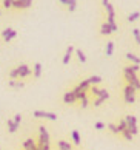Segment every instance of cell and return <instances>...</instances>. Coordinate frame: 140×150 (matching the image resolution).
Listing matches in <instances>:
<instances>
[{
	"instance_id": "6da1fadb",
	"label": "cell",
	"mask_w": 140,
	"mask_h": 150,
	"mask_svg": "<svg viewBox=\"0 0 140 150\" xmlns=\"http://www.w3.org/2000/svg\"><path fill=\"white\" fill-rule=\"evenodd\" d=\"M123 73H125V79L128 82V85H131L134 90H140V79L130 67H125V68H123Z\"/></svg>"
},
{
	"instance_id": "7a4b0ae2",
	"label": "cell",
	"mask_w": 140,
	"mask_h": 150,
	"mask_svg": "<svg viewBox=\"0 0 140 150\" xmlns=\"http://www.w3.org/2000/svg\"><path fill=\"white\" fill-rule=\"evenodd\" d=\"M125 121H126V130L130 132L132 136L137 135V133H139V129H137V119H136V116L128 115L126 118H125Z\"/></svg>"
},
{
	"instance_id": "3957f363",
	"label": "cell",
	"mask_w": 140,
	"mask_h": 150,
	"mask_svg": "<svg viewBox=\"0 0 140 150\" xmlns=\"http://www.w3.org/2000/svg\"><path fill=\"white\" fill-rule=\"evenodd\" d=\"M32 116L37 119H49V121H57V115L52 113V112H42V110H36L32 112Z\"/></svg>"
},
{
	"instance_id": "277c9868",
	"label": "cell",
	"mask_w": 140,
	"mask_h": 150,
	"mask_svg": "<svg viewBox=\"0 0 140 150\" xmlns=\"http://www.w3.org/2000/svg\"><path fill=\"white\" fill-rule=\"evenodd\" d=\"M123 96H125V101L128 104H134V101H136V90L131 85H126L123 88Z\"/></svg>"
},
{
	"instance_id": "5b68a950",
	"label": "cell",
	"mask_w": 140,
	"mask_h": 150,
	"mask_svg": "<svg viewBox=\"0 0 140 150\" xmlns=\"http://www.w3.org/2000/svg\"><path fill=\"white\" fill-rule=\"evenodd\" d=\"M22 147H23V150H37V144L32 138H28V139L23 141Z\"/></svg>"
},
{
	"instance_id": "8992f818",
	"label": "cell",
	"mask_w": 140,
	"mask_h": 150,
	"mask_svg": "<svg viewBox=\"0 0 140 150\" xmlns=\"http://www.w3.org/2000/svg\"><path fill=\"white\" fill-rule=\"evenodd\" d=\"M76 101H77V98H76V94L72 93V90L71 91H66L63 94V102L65 104H74Z\"/></svg>"
},
{
	"instance_id": "52a82bcc",
	"label": "cell",
	"mask_w": 140,
	"mask_h": 150,
	"mask_svg": "<svg viewBox=\"0 0 140 150\" xmlns=\"http://www.w3.org/2000/svg\"><path fill=\"white\" fill-rule=\"evenodd\" d=\"M108 98H109V93L105 90V91H103V93H102V94H100V96L96 99V101H94V107H100V105H102V102H105Z\"/></svg>"
},
{
	"instance_id": "ba28073f",
	"label": "cell",
	"mask_w": 140,
	"mask_h": 150,
	"mask_svg": "<svg viewBox=\"0 0 140 150\" xmlns=\"http://www.w3.org/2000/svg\"><path fill=\"white\" fill-rule=\"evenodd\" d=\"M17 71H19V77H26V76L31 74V70L28 68V65H25V64L17 67Z\"/></svg>"
},
{
	"instance_id": "9c48e42d",
	"label": "cell",
	"mask_w": 140,
	"mask_h": 150,
	"mask_svg": "<svg viewBox=\"0 0 140 150\" xmlns=\"http://www.w3.org/2000/svg\"><path fill=\"white\" fill-rule=\"evenodd\" d=\"M38 132H40V136L45 139V142L49 144V133H48V130H46V127L40 125V127H38Z\"/></svg>"
},
{
	"instance_id": "30bf717a",
	"label": "cell",
	"mask_w": 140,
	"mask_h": 150,
	"mask_svg": "<svg viewBox=\"0 0 140 150\" xmlns=\"http://www.w3.org/2000/svg\"><path fill=\"white\" fill-rule=\"evenodd\" d=\"M71 138H72V142L76 144V146H80L82 144V138H80V133L77 130H72L71 132Z\"/></svg>"
},
{
	"instance_id": "8fae6325",
	"label": "cell",
	"mask_w": 140,
	"mask_h": 150,
	"mask_svg": "<svg viewBox=\"0 0 140 150\" xmlns=\"http://www.w3.org/2000/svg\"><path fill=\"white\" fill-rule=\"evenodd\" d=\"M6 127H8V132L9 133H15V132H17V129H19V125L15 124L13 119H8L6 121Z\"/></svg>"
},
{
	"instance_id": "7c38bea8",
	"label": "cell",
	"mask_w": 140,
	"mask_h": 150,
	"mask_svg": "<svg viewBox=\"0 0 140 150\" xmlns=\"http://www.w3.org/2000/svg\"><path fill=\"white\" fill-rule=\"evenodd\" d=\"M126 59L132 62V65H140V57L136 56V54H131V53H126Z\"/></svg>"
},
{
	"instance_id": "4fadbf2b",
	"label": "cell",
	"mask_w": 140,
	"mask_h": 150,
	"mask_svg": "<svg viewBox=\"0 0 140 150\" xmlns=\"http://www.w3.org/2000/svg\"><path fill=\"white\" fill-rule=\"evenodd\" d=\"M72 53H74V47H72V45H69V47H68V50H66V54H65V57H63V64H65V65L69 62V59H71V56H72Z\"/></svg>"
},
{
	"instance_id": "5bb4252c",
	"label": "cell",
	"mask_w": 140,
	"mask_h": 150,
	"mask_svg": "<svg viewBox=\"0 0 140 150\" xmlns=\"http://www.w3.org/2000/svg\"><path fill=\"white\" fill-rule=\"evenodd\" d=\"M88 81V84L91 85V87H96L97 84H100V82H102V77L100 76H91L89 77V79H86Z\"/></svg>"
},
{
	"instance_id": "9a60e30c",
	"label": "cell",
	"mask_w": 140,
	"mask_h": 150,
	"mask_svg": "<svg viewBox=\"0 0 140 150\" xmlns=\"http://www.w3.org/2000/svg\"><path fill=\"white\" fill-rule=\"evenodd\" d=\"M77 87H79V90H80V91H86V90H89V88H91V85L88 84V81H86V79H83Z\"/></svg>"
},
{
	"instance_id": "2e32d148",
	"label": "cell",
	"mask_w": 140,
	"mask_h": 150,
	"mask_svg": "<svg viewBox=\"0 0 140 150\" xmlns=\"http://www.w3.org/2000/svg\"><path fill=\"white\" fill-rule=\"evenodd\" d=\"M8 85L9 87H13V88H23V82H22V81H9L8 82Z\"/></svg>"
},
{
	"instance_id": "e0dca14e",
	"label": "cell",
	"mask_w": 140,
	"mask_h": 150,
	"mask_svg": "<svg viewBox=\"0 0 140 150\" xmlns=\"http://www.w3.org/2000/svg\"><path fill=\"white\" fill-rule=\"evenodd\" d=\"M100 33H102L103 36H108V34H111V28H109V25L106 23V22L102 25V28H100Z\"/></svg>"
},
{
	"instance_id": "ac0fdd59",
	"label": "cell",
	"mask_w": 140,
	"mask_h": 150,
	"mask_svg": "<svg viewBox=\"0 0 140 150\" xmlns=\"http://www.w3.org/2000/svg\"><path fill=\"white\" fill-rule=\"evenodd\" d=\"M106 11H108V17H116V13H114V6L111 3H106L105 5Z\"/></svg>"
},
{
	"instance_id": "d6986e66",
	"label": "cell",
	"mask_w": 140,
	"mask_h": 150,
	"mask_svg": "<svg viewBox=\"0 0 140 150\" xmlns=\"http://www.w3.org/2000/svg\"><path fill=\"white\" fill-rule=\"evenodd\" d=\"M40 74H42V65L40 64H36L34 65V77H36V79H38Z\"/></svg>"
},
{
	"instance_id": "ffe728a7",
	"label": "cell",
	"mask_w": 140,
	"mask_h": 150,
	"mask_svg": "<svg viewBox=\"0 0 140 150\" xmlns=\"http://www.w3.org/2000/svg\"><path fill=\"white\" fill-rule=\"evenodd\" d=\"M114 51V42H108L106 43V56H111Z\"/></svg>"
},
{
	"instance_id": "44dd1931",
	"label": "cell",
	"mask_w": 140,
	"mask_h": 150,
	"mask_svg": "<svg viewBox=\"0 0 140 150\" xmlns=\"http://www.w3.org/2000/svg\"><path fill=\"white\" fill-rule=\"evenodd\" d=\"M76 8H77V0H68V9H69V13L76 11Z\"/></svg>"
},
{
	"instance_id": "7402d4cb",
	"label": "cell",
	"mask_w": 140,
	"mask_h": 150,
	"mask_svg": "<svg viewBox=\"0 0 140 150\" xmlns=\"http://www.w3.org/2000/svg\"><path fill=\"white\" fill-rule=\"evenodd\" d=\"M117 129H119V133L125 132V130H126V121H125V119H122V121L119 122V125H117Z\"/></svg>"
},
{
	"instance_id": "603a6c76",
	"label": "cell",
	"mask_w": 140,
	"mask_h": 150,
	"mask_svg": "<svg viewBox=\"0 0 140 150\" xmlns=\"http://www.w3.org/2000/svg\"><path fill=\"white\" fill-rule=\"evenodd\" d=\"M139 17H140V13H139V11H136V13H131L130 16H128V20L134 22V20H137Z\"/></svg>"
},
{
	"instance_id": "cb8c5ba5",
	"label": "cell",
	"mask_w": 140,
	"mask_h": 150,
	"mask_svg": "<svg viewBox=\"0 0 140 150\" xmlns=\"http://www.w3.org/2000/svg\"><path fill=\"white\" fill-rule=\"evenodd\" d=\"M76 54H77V57H79V60H80L82 64H83V62H86V56L82 53V50H77V51H76Z\"/></svg>"
},
{
	"instance_id": "d4e9b609",
	"label": "cell",
	"mask_w": 140,
	"mask_h": 150,
	"mask_svg": "<svg viewBox=\"0 0 140 150\" xmlns=\"http://www.w3.org/2000/svg\"><path fill=\"white\" fill-rule=\"evenodd\" d=\"M103 91H105V90H100V88H97V87H91V93L94 94V96H97V98H99Z\"/></svg>"
},
{
	"instance_id": "484cf974",
	"label": "cell",
	"mask_w": 140,
	"mask_h": 150,
	"mask_svg": "<svg viewBox=\"0 0 140 150\" xmlns=\"http://www.w3.org/2000/svg\"><path fill=\"white\" fill-rule=\"evenodd\" d=\"M15 36H17V33H15V31L13 30V31H11V33H9V34H8L6 37H5V42H11V40H13V39H14Z\"/></svg>"
},
{
	"instance_id": "4316f807",
	"label": "cell",
	"mask_w": 140,
	"mask_h": 150,
	"mask_svg": "<svg viewBox=\"0 0 140 150\" xmlns=\"http://www.w3.org/2000/svg\"><path fill=\"white\" fill-rule=\"evenodd\" d=\"M132 34H134V37H136V42L140 45V30H139V28L132 30Z\"/></svg>"
},
{
	"instance_id": "83f0119b",
	"label": "cell",
	"mask_w": 140,
	"mask_h": 150,
	"mask_svg": "<svg viewBox=\"0 0 140 150\" xmlns=\"http://www.w3.org/2000/svg\"><path fill=\"white\" fill-rule=\"evenodd\" d=\"M9 77H11V81H13V79H17V77H19V71H17V68L9 71Z\"/></svg>"
},
{
	"instance_id": "f1b7e54d",
	"label": "cell",
	"mask_w": 140,
	"mask_h": 150,
	"mask_svg": "<svg viewBox=\"0 0 140 150\" xmlns=\"http://www.w3.org/2000/svg\"><path fill=\"white\" fill-rule=\"evenodd\" d=\"M94 129H96V130H103L105 124H103V122H96V124H94Z\"/></svg>"
},
{
	"instance_id": "f546056e",
	"label": "cell",
	"mask_w": 140,
	"mask_h": 150,
	"mask_svg": "<svg viewBox=\"0 0 140 150\" xmlns=\"http://www.w3.org/2000/svg\"><path fill=\"white\" fill-rule=\"evenodd\" d=\"M123 133V136H125V139H128V141H132V135L128 130H125V132H122Z\"/></svg>"
},
{
	"instance_id": "4dcf8cb0",
	"label": "cell",
	"mask_w": 140,
	"mask_h": 150,
	"mask_svg": "<svg viewBox=\"0 0 140 150\" xmlns=\"http://www.w3.org/2000/svg\"><path fill=\"white\" fill-rule=\"evenodd\" d=\"M13 121H14L17 125H20V122H22V115H20V113H17V115L14 116V119H13Z\"/></svg>"
},
{
	"instance_id": "1f68e13d",
	"label": "cell",
	"mask_w": 140,
	"mask_h": 150,
	"mask_svg": "<svg viewBox=\"0 0 140 150\" xmlns=\"http://www.w3.org/2000/svg\"><path fill=\"white\" fill-rule=\"evenodd\" d=\"M108 129L113 132V133H119V129H117L116 124H108Z\"/></svg>"
},
{
	"instance_id": "d6a6232c",
	"label": "cell",
	"mask_w": 140,
	"mask_h": 150,
	"mask_svg": "<svg viewBox=\"0 0 140 150\" xmlns=\"http://www.w3.org/2000/svg\"><path fill=\"white\" fill-rule=\"evenodd\" d=\"M88 104H89V102H88V98H83L82 101H80V105H82V108H86V107H88Z\"/></svg>"
},
{
	"instance_id": "836d02e7",
	"label": "cell",
	"mask_w": 140,
	"mask_h": 150,
	"mask_svg": "<svg viewBox=\"0 0 140 150\" xmlns=\"http://www.w3.org/2000/svg\"><path fill=\"white\" fill-rule=\"evenodd\" d=\"M3 6L8 9V8H11V6H13V2H9V0H5V2H3Z\"/></svg>"
},
{
	"instance_id": "e575fe53",
	"label": "cell",
	"mask_w": 140,
	"mask_h": 150,
	"mask_svg": "<svg viewBox=\"0 0 140 150\" xmlns=\"http://www.w3.org/2000/svg\"><path fill=\"white\" fill-rule=\"evenodd\" d=\"M11 31H13V30H11V28H8V30H5V31L2 33V36H3V37H6V36L9 34V33H11Z\"/></svg>"
},
{
	"instance_id": "d590c367",
	"label": "cell",
	"mask_w": 140,
	"mask_h": 150,
	"mask_svg": "<svg viewBox=\"0 0 140 150\" xmlns=\"http://www.w3.org/2000/svg\"><path fill=\"white\" fill-rule=\"evenodd\" d=\"M32 5V0H25V8H29Z\"/></svg>"
},
{
	"instance_id": "8d00e7d4",
	"label": "cell",
	"mask_w": 140,
	"mask_h": 150,
	"mask_svg": "<svg viewBox=\"0 0 140 150\" xmlns=\"http://www.w3.org/2000/svg\"><path fill=\"white\" fill-rule=\"evenodd\" d=\"M60 3H63V5H68V0H59Z\"/></svg>"
},
{
	"instance_id": "74e56055",
	"label": "cell",
	"mask_w": 140,
	"mask_h": 150,
	"mask_svg": "<svg viewBox=\"0 0 140 150\" xmlns=\"http://www.w3.org/2000/svg\"><path fill=\"white\" fill-rule=\"evenodd\" d=\"M106 3H109V0H102V5H103V6H105Z\"/></svg>"
},
{
	"instance_id": "f35d334b",
	"label": "cell",
	"mask_w": 140,
	"mask_h": 150,
	"mask_svg": "<svg viewBox=\"0 0 140 150\" xmlns=\"http://www.w3.org/2000/svg\"><path fill=\"white\" fill-rule=\"evenodd\" d=\"M9 2H13V0H9Z\"/></svg>"
},
{
	"instance_id": "ab89813d",
	"label": "cell",
	"mask_w": 140,
	"mask_h": 150,
	"mask_svg": "<svg viewBox=\"0 0 140 150\" xmlns=\"http://www.w3.org/2000/svg\"><path fill=\"white\" fill-rule=\"evenodd\" d=\"M0 150H2V149H0Z\"/></svg>"
},
{
	"instance_id": "60d3db41",
	"label": "cell",
	"mask_w": 140,
	"mask_h": 150,
	"mask_svg": "<svg viewBox=\"0 0 140 150\" xmlns=\"http://www.w3.org/2000/svg\"><path fill=\"white\" fill-rule=\"evenodd\" d=\"M37 150H38V149H37Z\"/></svg>"
}]
</instances>
